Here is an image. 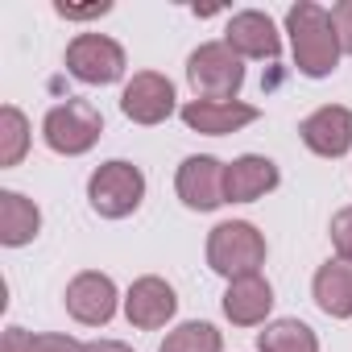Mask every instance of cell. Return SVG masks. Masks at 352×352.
Listing matches in <instances>:
<instances>
[{
  "mask_svg": "<svg viewBox=\"0 0 352 352\" xmlns=\"http://www.w3.org/2000/svg\"><path fill=\"white\" fill-rule=\"evenodd\" d=\"M286 34H290V50H294V67L307 79H327L340 67V34L327 9H319L315 0H298L286 13Z\"/></svg>",
  "mask_w": 352,
  "mask_h": 352,
  "instance_id": "6da1fadb",
  "label": "cell"
},
{
  "mask_svg": "<svg viewBox=\"0 0 352 352\" xmlns=\"http://www.w3.org/2000/svg\"><path fill=\"white\" fill-rule=\"evenodd\" d=\"M208 265L236 282V278H253L261 274L265 265V236L249 224V220H228V224H216L212 236H208Z\"/></svg>",
  "mask_w": 352,
  "mask_h": 352,
  "instance_id": "7a4b0ae2",
  "label": "cell"
},
{
  "mask_svg": "<svg viewBox=\"0 0 352 352\" xmlns=\"http://www.w3.org/2000/svg\"><path fill=\"white\" fill-rule=\"evenodd\" d=\"M145 199V174L133 166V162H104L91 179H87V204L91 212H100L104 220H124L141 208Z\"/></svg>",
  "mask_w": 352,
  "mask_h": 352,
  "instance_id": "3957f363",
  "label": "cell"
},
{
  "mask_svg": "<svg viewBox=\"0 0 352 352\" xmlns=\"http://www.w3.org/2000/svg\"><path fill=\"white\" fill-rule=\"evenodd\" d=\"M100 133H104V116H100V108L87 104V100H63V104H54V108L46 112V120H42L46 145H50L54 153H67V157L87 153V149L100 141Z\"/></svg>",
  "mask_w": 352,
  "mask_h": 352,
  "instance_id": "277c9868",
  "label": "cell"
},
{
  "mask_svg": "<svg viewBox=\"0 0 352 352\" xmlns=\"http://www.w3.org/2000/svg\"><path fill=\"white\" fill-rule=\"evenodd\" d=\"M187 79L195 87V100H236L245 83V67L224 42H204L187 58Z\"/></svg>",
  "mask_w": 352,
  "mask_h": 352,
  "instance_id": "5b68a950",
  "label": "cell"
},
{
  "mask_svg": "<svg viewBox=\"0 0 352 352\" xmlns=\"http://www.w3.org/2000/svg\"><path fill=\"white\" fill-rule=\"evenodd\" d=\"M67 71L79 79V83H91V87H108L124 75V50L120 42H112L108 34H79L71 46H67Z\"/></svg>",
  "mask_w": 352,
  "mask_h": 352,
  "instance_id": "8992f818",
  "label": "cell"
},
{
  "mask_svg": "<svg viewBox=\"0 0 352 352\" xmlns=\"http://www.w3.org/2000/svg\"><path fill=\"white\" fill-rule=\"evenodd\" d=\"M120 112L133 124H162L174 112V83L157 71H137L120 91Z\"/></svg>",
  "mask_w": 352,
  "mask_h": 352,
  "instance_id": "52a82bcc",
  "label": "cell"
},
{
  "mask_svg": "<svg viewBox=\"0 0 352 352\" xmlns=\"http://www.w3.org/2000/svg\"><path fill=\"white\" fill-rule=\"evenodd\" d=\"M67 311L75 323H87V327H104L112 315H116V286L108 274L100 270H83L67 282Z\"/></svg>",
  "mask_w": 352,
  "mask_h": 352,
  "instance_id": "ba28073f",
  "label": "cell"
},
{
  "mask_svg": "<svg viewBox=\"0 0 352 352\" xmlns=\"http://www.w3.org/2000/svg\"><path fill=\"white\" fill-rule=\"evenodd\" d=\"M174 191L191 212H216L224 204V162H216L212 153H195L179 166Z\"/></svg>",
  "mask_w": 352,
  "mask_h": 352,
  "instance_id": "9c48e42d",
  "label": "cell"
},
{
  "mask_svg": "<svg viewBox=\"0 0 352 352\" xmlns=\"http://www.w3.org/2000/svg\"><path fill=\"white\" fill-rule=\"evenodd\" d=\"M174 311H179V298H174V286L166 278H137L124 294V315L133 327L141 331H157L174 319Z\"/></svg>",
  "mask_w": 352,
  "mask_h": 352,
  "instance_id": "30bf717a",
  "label": "cell"
},
{
  "mask_svg": "<svg viewBox=\"0 0 352 352\" xmlns=\"http://www.w3.org/2000/svg\"><path fill=\"white\" fill-rule=\"evenodd\" d=\"M298 137L319 157H344L352 149V112L344 104H323L298 124Z\"/></svg>",
  "mask_w": 352,
  "mask_h": 352,
  "instance_id": "8fae6325",
  "label": "cell"
},
{
  "mask_svg": "<svg viewBox=\"0 0 352 352\" xmlns=\"http://www.w3.org/2000/svg\"><path fill=\"white\" fill-rule=\"evenodd\" d=\"M224 46L236 58H278L282 54V38H278L274 21L265 13H257V9H245V13L228 17Z\"/></svg>",
  "mask_w": 352,
  "mask_h": 352,
  "instance_id": "7c38bea8",
  "label": "cell"
},
{
  "mask_svg": "<svg viewBox=\"0 0 352 352\" xmlns=\"http://www.w3.org/2000/svg\"><path fill=\"white\" fill-rule=\"evenodd\" d=\"M278 166L261 153H245L224 166V204H253L278 187Z\"/></svg>",
  "mask_w": 352,
  "mask_h": 352,
  "instance_id": "4fadbf2b",
  "label": "cell"
},
{
  "mask_svg": "<svg viewBox=\"0 0 352 352\" xmlns=\"http://www.w3.org/2000/svg\"><path fill=\"white\" fill-rule=\"evenodd\" d=\"M253 120H257V108L241 104V100H191L183 108V124L191 133H208V137L236 133V129H245Z\"/></svg>",
  "mask_w": 352,
  "mask_h": 352,
  "instance_id": "5bb4252c",
  "label": "cell"
},
{
  "mask_svg": "<svg viewBox=\"0 0 352 352\" xmlns=\"http://www.w3.org/2000/svg\"><path fill=\"white\" fill-rule=\"evenodd\" d=\"M270 307H274V290H270V282H265L261 274L236 278V282H228V290H224V315H228L236 327H257V323H265Z\"/></svg>",
  "mask_w": 352,
  "mask_h": 352,
  "instance_id": "9a60e30c",
  "label": "cell"
},
{
  "mask_svg": "<svg viewBox=\"0 0 352 352\" xmlns=\"http://www.w3.org/2000/svg\"><path fill=\"white\" fill-rule=\"evenodd\" d=\"M311 290H315V302H319L323 315H331V319H352V261H340V257H336V261L319 265Z\"/></svg>",
  "mask_w": 352,
  "mask_h": 352,
  "instance_id": "2e32d148",
  "label": "cell"
},
{
  "mask_svg": "<svg viewBox=\"0 0 352 352\" xmlns=\"http://www.w3.org/2000/svg\"><path fill=\"white\" fill-rule=\"evenodd\" d=\"M42 228V212L34 199H25L21 191H0V245L21 249L38 236Z\"/></svg>",
  "mask_w": 352,
  "mask_h": 352,
  "instance_id": "e0dca14e",
  "label": "cell"
},
{
  "mask_svg": "<svg viewBox=\"0 0 352 352\" xmlns=\"http://www.w3.org/2000/svg\"><path fill=\"white\" fill-rule=\"evenodd\" d=\"M257 348L261 352H319V340L302 319H274L257 336Z\"/></svg>",
  "mask_w": 352,
  "mask_h": 352,
  "instance_id": "ac0fdd59",
  "label": "cell"
},
{
  "mask_svg": "<svg viewBox=\"0 0 352 352\" xmlns=\"http://www.w3.org/2000/svg\"><path fill=\"white\" fill-rule=\"evenodd\" d=\"M224 348V336L212 327V323H199V319H191V323H179L166 340H162V348L157 352H220Z\"/></svg>",
  "mask_w": 352,
  "mask_h": 352,
  "instance_id": "d6986e66",
  "label": "cell"
},
{
  "mask_svg": "<svg viewBox=\"0 0 352 352\" xmlns=\"http://www.w3.org/2000/svg\"><path fill=\"white\" fill-rule=\"evenodd\" d=\"M30 149V120L21 108H0V166H17Z\"/></svg>",
  "mask_w": 352,
  "mask_h": 352,
  "instance_id": "ffe728a7",
  "label": "cell"
},
{
  "mask_svg": "<svg viewBox=\"0 0 352 352\" xmlns=\"http://www.w3.org/2000/svg\"><path fill=\"white\" fill-rule=\"evenodd\" d=\"M331 245H336L340 261H352V208H340L331 216Z\"/></svg>",
  "mask_w": 352,
  "mask_h": 352,
  "instance_id": "44dd1931",
  "label": "cell"
},
{
  "mask_svg": "<svg viewBox=\"0 0 352 352\" xmlns=\"http://www.w3.org/2000/svg\"><path fill=\"white\" fill-rule=\"evenodd\" d=\"M30 352H83V344L75 336H63V331H42V336H34Z\"/></svg>",
  "mask_w": 352,
  "mask_h": 352,
  "instance_id": "7402d4cb",
  "label": "cell"
},
{
  "mask_svg": "<svg viewBox=\"0 0 352 352\" xmlns=\"http://www.w3.org/2000/svg\"><path fill=\"white\" fill-rule=\"evenodd\" d=\"M331 21H336V34H340V50L352 54V0H340L331 9Z\"/></svg>",
  "mask_w": 352,
  "mask_h": 352,
  "instance_id": "603a6c76",
  "label": "cell"
},
{
  "mask_svg": "<svg viewBox=\"0 0 352 352\" xmlns=\"http://www.w3.org/2000/svg\"><path fill=\"white\" fill-rule=\"evenodd\" d=\"M34 336L25 327H5V340H0V352H30Z\"/></svg>",
  "mask_w": 352,
  "mask_h": 352,
  "instance_id": "cb8c5ba5",
  "label": "cell"
},
{
  "mask_svg": "<svg viewBox=\"0 0 352 352\" xmlns=\"http://www.w3.org/2000/svg\"><path fill=\"white\" fill-rule=\"evenodd\" d=\"M58 9V17H71V21H83V17H104L112 5L108 0H100V5H87V9H71V5H54Z\"/></svg>",
  "mask_w": 352,
  "mask_h": 352,
  "instance_id": "d4e9b609",
  "label": "cell"
},
{
  "mask_svg": "<svg viewBox=\"0 0 352 352\" xmlns=\"http://www.w3.org/2000/svg\"><path fill=\"white\" fill-rule=\"evenodd\" d=\"M83 352H133V348L120 340H91V344H83Z\"/></svg>",
  "mask_w": 352,
  "mask_h": 352,
  "instance_id": "484cf974",
  "label": "cell"
}]
</instances>
